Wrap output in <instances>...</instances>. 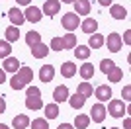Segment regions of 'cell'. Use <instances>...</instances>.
Here are the masks:
<instances>
[{
  "mask_svg": "<svg viewBox=\"0 0 131 129\" xmlns=\"http://www.w3.org/2000/svg\"><path fill=\"white\" fill-rule=\"evenodd\" d=\"M57 129H74V127H72L71 123H61V125H59Z\"/></svg>",
  "mask_w": 131,
  "mask_h": 129,
  "instance_id": "38",
  "label": "cell"
},
{
  "mask_svg": "<svg viewBox=\"0 0 131 129\" xmlns=\"http://www.w3.org/2000/svg\"><path fill=\"white\" fill-rule=\"evenodd\" d=\"M0 129H10L8 125H4V123H0Z\"/></svg>",
  "mask_w": 131,
  "mask_h": 129,
  "instance_id": "44",
  "label": "cell"
},
{
  "mask_svg": "<svg viewBox=\"0 0 131 129\" xmlns=\"http://www.w3.org/2000/svg\"><path fill=\"white\" fill-rule=\"evenodd\" d=\"M94 94H96V98H98L100 102H106V100L112 98V88H110L108 84H102V86H98V88L94 90Z\"/></svg>",
  "mask_w": 131,
  "mask_h": 129,
  "instance_id": "12",
  "label": "cell"
},
{
  "mask_svg": "<svg viewBox=\"0 0 131 129\" xmlns=\"http://www.w3.org/2000/svg\"><path fill=\"white\" fill-rule=\"evenodd\" d=\"M26 43L29 45V49H31L33 45L41 43V33H39V31H27L26 33Z\"/></svg>",
  "mask_w": 131,
  "mask_h": 129,
  "instance_id": "21",
  "label": "cell"
},
{
  "mask_svg": "<svg viewBox=\"0 0 131 129\" xmlns=\"http://www.w3.org/2000/svg\"><path fill=\"white\" fill-rule=\"evenodd\" d=\"M6 80V72H4V69H0V84Z\"/></svg>",
  "mask_w": 131,
  "mask_h": 129,
  "instance_id": "39",
  "label": "cell"
},
{
  "mask_svg": "<svg viewBox=\"0 0 131 129\" xmlns=\"http://www.w3.org/2000/svg\"><path fill=\"white\" fill-rule=\"evenodd\" d=\"M110 14H112V18H115V20H125L127 18V10L123 6H119V4L110 6Z\"/></svg>",
  "mask_w": 131,
  "mask_h": 129,
  "instance_id": "14",
  "label": "cell"
},
{
  "mask_svg": "<svg viewBox=\"0 0 131 129\" xmlns=\"http://www.w3.org/2000/svg\"><path fill=\"white\" fill-rule=\"evenodd\" d=\"M53 76H55V67L53 64H43L41 69H39V80L41 82H51L53 80Z\"/></svg>",
  "mask_w": 131,
  "mask_h": 129,
  "instance_id": "7",
  "label": "cell"
},
{
  "mask_svg": "<svg viewBox=\"0 0 131 129\" xmlns=\"http://www.w3.org/2000/svg\"><path fill=\"white\" fill-rule=\"evenodd\" d=\"M96 29H98V22L94 20V18H86V20L82 22V31L84 33L92 35V33H96Z\"/></svg>",
  "mask_w": 131,
  "mask_h": 129,
  "instance_id": "16",
  "label": "cell"
},
{
  "mask_svg": "<svg viewBox=\"0 0 131 129\" xmlns=\"http://www.w3.org/2000/svg\"><path fill=\"white\" fill-rule=\"evenodd\" d=\"M8 18H10V22L14 24V26H22L24 22H26V18H24V14L18 8H12L10 12H8Z\"/></svg>",
  "mask_w": 131,
  "mask_h": 129,
  "instance_id": "18",
  "label": "cell"
},
{
  "mask_svg": "<svg viewBox=\"0 0 131 129\" xmlns=\"http://www.w3.org/2000/svg\"><path fill=\"white\" fill-rule=\"evenodd\" d=\"M18 4H22V6H29V2H31V0H16Z\"/></svg>",
  "mask_w": 131,
  "mask_h": 129,
  "instance_id": "41",
  "label": "cell"
},
{
  "mask_svg": "<svg viewBox=\"0 0 131 129\" xmlns=\"http://www.w3.org/2000/svg\"><path fill=\"white\" fill-rule=\"evenodd\" d=\"M114 64H115L114 61H110V59H104V61H102V63H100V69H102V72H104V74H106V72H108V70L112 69Z\"/></svg>",
  "mask_w": 131,
  "mask_h": 129,
  "instance_id": "34",
  "label": "cell"
},
{
  "mask_svg": "<svg viewBox=\"0 0 131 129\" xmlns=\"http://www.w3.org/2000/svg\"><path fill=\"white\" fill-rule=\"evenodd\" d=\"M74 4V14H78V16H88L90 14V2L88 0H74L72 2Z\"/></svg>",
  "mask_w": 131,
  "mask_h": 129,
  "instance_id": "11",
  "label": "cell"
},
{
  "mask_svg": "<svg viewBox=\"0 0 131 129\" xmlns=\"http://www.w3.org/2000/svg\"><path fill=\"white\" fill-rule=\"evenodd\" d=\"M74 55H77V59H88L90 57V47L88 45H77Z\"/></svg>",
  "mask_w": 131,
  "mask_h": 129,
  "instance_id": "28",
  "label": "cell"
},
{
  "mask_svg": "<svg viewBox=\"0 0 131 129\" xmlns=\"http://www.w3.org/2000/svg\"><path fill=\"white\" fill-rule=\"evenodd\" d=\"M88 125H90V115L80 113V115H77V117H74V125H72V127H77V129H86Z\"/></svg>",
  "mask_w": 131,
  "mask_h": 129,
  "instance_id": "22",
  "label": "cell"
},
{
  "mask_svg": "<svg viewBox=\"0 0 131 129\" xmlns=\"http://www.w3.org/2000/svg\"><path fill=\"white\" fill-rule=\"evenodd\" d=\"M78 94L84 96V98L92 96V84H88V82H80V84H78Z\"/></svg>",
  "mask_w": 131,
  "mask_h": 129,
  "instance_id": "30",
  "label": "cell"
},
{
  "mask_svg": "<svg viewBox=\"0 0 131 129\" xmlns=\"http://www.w3.org/2000/svg\"><path fill=\"white\" fill-rule=\"evenodd\" d=\"M110 129H119V127H110Z\"/></svg>",
  "mask_w": 131,
  "mask_h": 129,
  "instance_id": "45",
  "label": "cell"
},
{
  "mask_svg": "<svg viewBox=\"0 0 131 129\" xmlns=\"http://www.w3.org/2000/svg\"><path fill=\"white\" fill-rule=\"evenodd\" d=\"M51 49H55V51H63V39L61 37H53L51 39Z\"/></svg>",
  "mask_w": 131,
  "mask_h": 129,
  "instance_id": "33",
  "label": "cell"
},
{
  "mask_svg": "<svg viewBox=\"0 0 131 129\" xmlns=\"http://www.w3.org/2000/svg\"><path fill=\"white\" fill-rule=\"evenodd\" d=\"M104 43H108V49L112 53H117L121 49V35L119 33H110L108 39H104Z\"/></svg>",
  "mask_w": 131,
  "mask_h": 129,
  "instance_id": "6",
  "label": "cell"
},
{
  "mask_svg": "<svg viewBox=\"0 0 131 129\" xmlns=\"http://www.w3.org/2000/svg\"><path fill=\"white\" fill-rule=\"evenodd\" d=\"M104 45V35L102 33H92L90 39H88V47L90 49H100Z\"/></svg>",
  "mask_w": 131,
  "mask_h": 129,
  "instance_id": "20",
  "label": "cell"
},
{
  "mask_svg": "<svg viewBox=\"0 0 131 129\" xmlns=\"http://www.w3.org/2000/svg\"><path fill=\"white\" fill-rule=\"evenodd\" d=\"M90 119L96 121V123H102L106 119V107L102 104H94L92 110H90Z\"/></svg>",
  "mask_w": 131,
  "mask_h": 129,
  "instance_id": "5",
  "label": "cell"
},
{
  "mask_svg": "<svg viewBox=\"0 0 131 129\" xmlns=\"http://www.w3.org/2000/svg\"><path fill=\"white\" fill-rule=\"evenodd\" d=\"M61 24H63V27H65L67 31H72V29H77V27L80 26L78 14H74V12H69V14H65V16H63V20H61Z\"/></svg>",
  "mask_w": 131,
  "mask_h": 129,
  "instance_id": "3",
  "label": "cell"
},
{
  "mask_svg": "<svg viewBox=\"0 0 131 129\" xmlns=\"http://www.w3.org/2000/svg\"><path fill=\"white\" fill-rule=\"evenodd\" d=\"M61 74L65 76V78H71V76L77 74V64L71 63V61H67V63L61 64Z\"/></svg>",
  "mask_w": 131,
  "mask_h": 129,
  "instance_id": "15",
  "label": "cell"
},
{
  "mask_svg": "<svg viewBox=\"0 0 131 129\" xmlns=\"http://www.w3.org/2000/svg\"><path fill=\"white\" fill-rule=\"evenodd\" d=\"M121 96H123V100H131V86H125L121 90Z\"/></svg>",
  "mask_w": 131,
  "mask_h": 129,
  "instance_id": "35",
  "label": "cell"
},
{
  "mask_svg": "<svg viewBox=\"0 0 131 129\" xmlns=\"http://www.w3.org/2000/svg\"><path fill=\"white\" fill-rule=\"evenodd\" d=\"M4 112H6V100L0 96V113H4Z\"/></svg>",
  "mask_w": 131,
  "mask_h": 129,
  "instance_id": "37",
  "label": "cell"
},
{
  "mask_svg": "<svg viewBox=\"0 0 131 129\" xmlns=\"http://www.w3.org/2000/svg\"><path fill=\"white\" fill-rule=\"evenodd\" d=\"M123 41H125L127 45H129V43H131V31H129V29H127V31L123 33Z\"/></svg>",
  "mask_w": 131,
  "mask_h": 129,
  "instance_id": "36",
  "label": "cell"
},
{
  "mask_svg": "<svg viewBox=\"0 0 131 129\" xmlns=\"http://www.w3.org/2000/svg\"><path fill=\"white\" fill-rule=\"evenodd\" d=\"M12 53V47L8 41H0V59H6V57H10Z\"/></svg>",
  "mask_w": 131,
  "mask_h": 129,
  "instance_id": "31",
  "label": "cell"
},
{
  "mask_svg": "<svg viewBox=\"0 0 131 129\" xmlns=\"http://www.w3.org/2000/svg\"><path fill=\"white\" fill-rule=\"evenodd\" d=\"M22 64H20V61L14 59V57H6L4 59V64H2V69H4V72H18V69H20Z\"/></svg>",
  "mask_w": 131,
  "mask_h": 129,
  "instance_id": "10",
  "label": "cell"
},
{
  "mask_svg": "<svg viewBox=\"0 0 131 129\" xmlns=\"http://www.w3.org/2000/svg\"><path fill=\"white\" fill-rule=\"evenodd\" d=\"M12 125H14V127L16 129H24V127H29V117H27V115H16V117H14V121H12Z\"/></svg>",
  "mask_w": 131,
  "mask_h": 129,
  "instance_id": "25",
  "label": "cell"
},
{
  "mask_svg": "<svg viewBox=\"0 0 131 129\" xmlns=\"http://www.w3.org/2000/svg\"><path fill=\"white\" fill-rule=\"evenodd\" d=\"M59 10H61V2H59V0H45V2H43L45 16H55Z\"/></svg>",
  "mask_w": 131,
  "mask_h": 129,
  "instance_id": "9",
  "label": "cell"
},
{
  "mask_svg": "<svg viewBox=\"0 0 131 129\" xmlns=\"http://www.w3.org/2000/svg\"><path fill=\"white\" fill-rule=\"evenodd\" d=\"M26 106L27 110H41L43 107V100H41V92L37 86H29L26 94Z\"/></svg>",
  "mask_w": 131,
  "mask_h": 129,
  "instance_id": "2",
  "label": "cell"
},
{
  "mask_svg": "<svg viewBox=\"0 0 131 129\" xmlns=\"http://www.w3.org/2000/svg\"><path fill=\"white\" fill-rule=\"evenodd\" d=\"M84 102H86V98L80 96V94H74V96H69V104H71V107H74V110H80L82 106H84Z\"/></svg>",
  "mask_w": 131,
  "mask_h": 129,
  "instance_id": "23",
  "label": "cell"
},
{
  "mask_svg": "<svg viewBox=\"0 0 131 129\" xmlns=\"http://www.w3.org/2000/svg\"><path fill=\"white\" fill-rule=\"evenodd\" d=\"M78 72H80V76L84 80H90L94 76V67L90 63H84V64H80V70H78Z\"/></svg>",
  "mask_w": 131,
  "mask_h": 129,
  "instance_id": "24",
  "label": "cell"
},
{
  "mask_svg": "<svg viewBox=\"0 0 131 129\" xmlns=\"http://www.w3.org/2000/svg\"><path fill=\"white\" fill-rule=\"evenodd\" d=\"M47 53H49V47L45 43H37V45L31 47V55L35 59H43V57H47Z\"/></svg>",
  "mask_w": 131,
  "mask_h": 129,
  "instance_id": "17",
  "label": "cell"
},
{
  "mask_svg": "<svg viewBox=\"0 0 131 129\" xmlns=\"http://www.w3.org/2000/svg\"><path fill=\"white\" fill-rule=\"evenodd\" d=\"M24 18H26L27 22H31V24H37V22L41 20V10L29 4V6H27V10L24 12Z\"/></svg>",
  "mask_w": 131,
  "mask_h": 129,
  "instance_id": "8",
  "label": "cell"
},
{
  "mask_svg": "<svg viewBox=\"0 0 131 129\" xmlns=\"http://www.w3.org/2000/svg\"><path fill=\"white\" fill-rule=\"evenodd\" d=\"M63 47L65 49H74L77 47V37H74V33H67L65 37H63Z\"/></svg>",
  "mask_w": 131,
  "mask_h": 129,
  "instance_id": "29",
  "label": "cell"
},
{
  "mask_svg": "<svg viewBox=\"0 0 131 129\" xmlns=\"http://www.w3.org/2000/svg\"><path fill=\"white\" fill-rule=\"evenodd\" d=\"M106 113H110L112 117H123L125 115V107H123V102L121 100H112L106 110Z\"/></svg>",
  "mask_w": 131,
  "mask_h": 129,
  "instance_id": "4",
  "label": "cell"
},
{
  "mask_svg": "<svg viewBox=\"0 0 131 129\" xmlns=\"http://www.w3.org/2000/svg\"><path fill=\"white\" fill-rule=\"evenodd\" d=\"M29 80H33V72L29 67H20L18 69V72H14L10 78V86L14 88V90H22V88H26L27 84H29Z\"/></svg>",
  "mask_w": 131,
  "mask_h": 129,
  "instance_id": "1",
  "label": "cell"
},
{
  "mask_svg": "<svg viewBox=\"0 0 131 129\" xmlns=\"http://www.w3.org/2000/svg\"><path fill=\"white\" fill-rule=\"evenodd\" d=\"M102 6H112V0H98Z\"/></svg>",
  "mask_w": 131,
  "mask_h": 129,
  "instance_id": "42",
  "label": "cell"
},
{
  "mask_svg": "<svg viewBox=\"0 0 131 129\" xmlns=\"http://www.w3.org/2000/svg\"><path fill=\"white\" fill-rule=\"evenodd\" d=\"M57 115H59V106H57V104H47V106H45V117L55 119Z\"/></svg>",
  "mask_w": 131,
  "mask_h": 129,
  "instance_id": "26",
  "label": "cell"
},
{
  "mask_svg": "<svg viewBox=\"0 0 131 129\" xmlns=\"http://www.w3.org/2000/svg\"><path fill=\"white\" fill-rule=\"evenodd\" d=\"M106 74H108V80H110V82H119L121 78H123V70H121L119 67H115V64H114V67H112Z\"/></svg>",
  "mask_w": 131,
  "mask_h": 129,
  "instance_id": "19",
  "label": "cell"
},
{
  "mask_svg": "<svg viewBox=\"0 0 131 129\" xmlns=\"http://www.w3.org/2000/svg\"><path fill=\"white\" fill-rule=\"evenodd\" d=\"M61 4H72V2H74V0H59Z\"/></svg>",
  "mask_w": 131,
  "mask_h": 129,
  "instance_id": "43",
  "label": "cell"
},
{
  "mask_svg": "<svg viewBox=\"0 0 131 129\" xmlns=\"http://www.w3.org/2000/svg\"><path fill=\"white\" fill-rule=\"evenodd\" d=\"M53 98H55V102H67V100H69V88H67L65 84L57 86L53 90Z\"/></svg>",
  "mask_w": 131,
  "mask_h": 129,
  "instance_id": "13",
  "label": "cell"
},
{
  "mask_svg": "<svg viewBox=\"0 0 131 129\" xmlns=\"http://www.w3.org/2000/svg\"><path fill=\"white\" fill-rule=\"evenodd\" d=\"M20 39V31H18L16 26H10L8 29H6V41L12 43V41H18Z\"/></svg>",
  "mask_w": 131,
  "mask_h": 129,
  "instance_id": "27",
  "label": "cell"
},
{
  "mask_svg": "<svg viewBox=\"0 0 131 129\" xmlns=\"http://www.w3.org/2000/svg\"><path fill=\"white\" fill-rule=\"evenodd\" d=\"M123 127H125V129L131 127V119H129V117H125V121H123Z\"/></svg>",
  "mask_w": 131,
  "mask_h": 129,
  "instance_id": "40",
  "label": "cell"
},
{
  "mask_svg": "<svg viewBox=\"0 0 131 129\" xmlns=\"http://www.w3.org/2000/svg\"><path fill=\"white\" fill-rule=\"evenodd\" d=\"M31 129H49V123L45 117H37L31 121Z\"/></svg>",
  "mask_w": 131,
  "mask_h": 129,
  "instance_id": "32",
  "label": "cell"
}]
</instances>
